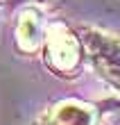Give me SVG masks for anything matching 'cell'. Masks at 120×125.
<instances>
[{"label":"cell","mask_w":120,"mask_h":125,"mask_svg":"<svg viewBox=\"0 0 120 125\" xmlns=\"http://www.w3.org/2000/svg\"><path fill=\"white\" fill-rule=\"evenodd\" d=\"M14 2H23V0H14ZM32 2H36V0H32Z\"/></svg>","instance_id":"obj_5"},{"label":"cell","mask_w":120,"mask_h":125,"mask_svg":"<svg viewBox=\"0 0 120 125\" xmlns=\"http://www.w3.org/2000/svg\"><path fill=\"white\" fill-rule=\"evenodd\" d=\"M41 39H43L41 14L36 9H25L18 18V25H16V41H18L20 50L34 52L41 46Z\"/></svg>","instance_id":"obj_3"},{"label":"cell","mask_w":120,"mask_h":125,"mask_svg":"<svg viewBox=\"0 0 120 125\" xmlns=\"http://www.w3.org/2000/svg\"><path fill=\"white\" fill-rule=\"evenodd\" d=\"M84 43L95 71L120 91V39L100 32H86Z\"/></svg>","instance_id":"obj_1"},{"label":"cell","mask_w":120,"mask_h":125,"mask_svg":"<svg viewBox=\"0 0 120 125\" xmlns=\"http://www.w3.org/2000/svg\"><path fill=\"white\" fill-rule=\"evenodd\" d=\"M48 50L50 62L59 71H73L79 59V43L77 39L61 25H52L48 32Z\"/></svg>","instance_id":"obj_2"},{"label":"cell","mask_w":120,"mask_h":125,"mask_svg":"<svg viewBox=\"0 0 120 125\" xmlns=\"http://www.w3.org/2000/svg\"><path fill=\"white\" fill-rule=\"evenodd\" d=\"M95 114L91 112V107L82 105V102H61L55 109V123L57 125H93Z\"/></svg>","instance_id":"obj_4"}]
</instances>
